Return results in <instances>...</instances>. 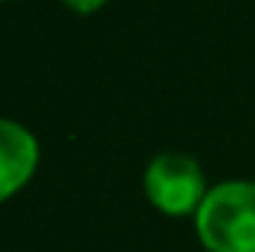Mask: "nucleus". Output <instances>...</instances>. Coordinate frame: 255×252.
<instances>
[{"mask_svg":"<svg viewBox=\"0 0 255 252\" xmlns=\"http://www.w3.org/2000/svg\"><path fill=\"white\" fill-rule=\"evenodd\" d=\"M197 236L210 252H255V181H223L207 191Z\"/></svg>","mask_w":255,"mask_h":252,"instance_id":"nucleus-1","label":"nucleus"},{"mask_svg":"<svg viewBox=\"0 0 255 252\" xmlns=\"http://www.w3.org/2000/svg\"><path fill=\"white\" fill-rule=\"evenodd\" d=\"M145 194L168 217L197 214L207 197V181L197 158L184 155V152L155 155L145 168Z\"/></svg>","mask_w":255,"mask_h":252,"instance_id":"nucleus-2","label":"nucleus"},{"mask_svg":"<svg viewBox=\"0 0 255 252\" xmlns=\"http://www.w3.org/2000/svg\"><path fill=\"white\" fill-rule=\"evenodd\" d=\"M39 165V142L23 123L0 117V201L13 197Z\"/></svg>","mask_w":255,"mask_h":252,"instance_id":"nucleus-3","label":"nucleus"},{"mask_svg":"<svg viewBox=\"0 0 255 252\" xmlns=\"http://www.w3.org/2000/svg\"><path fill=\"white\" fill-rule=\"evenodd\" d=\"M68 10H75V13H94V10H100V6L107 3V0H62Z\"/></svg>","mask_w":255,"mask_h":252,"instance_id":"nucleus-4","label":"nucleus"}]
</instances>
